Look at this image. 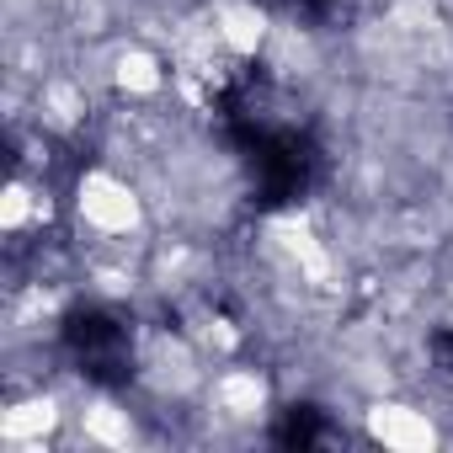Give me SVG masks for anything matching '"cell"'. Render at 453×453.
Listing matches in <instances>:
<instances>
[{"label":"cell","mask_w":453,"mask_h":453,"mask_svg":"<svg viewBox=\"0 0 453 453\" xmlns=\"http://www.w3.org/2000/svg\"><path fill=\"white\" fill-rule=\"evenodd\" d=\"M368 432H373L379 442H395V448L432 442V421H426V411H405V405H373V411H368Z\"/></svg>","instance_id":"1"}]
</instances>
